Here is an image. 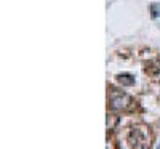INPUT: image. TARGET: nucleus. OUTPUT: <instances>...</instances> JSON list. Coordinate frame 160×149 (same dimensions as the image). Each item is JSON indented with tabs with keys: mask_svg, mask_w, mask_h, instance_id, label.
<instances>
[{
	"mask_svg": "<svg viewBox=\"0 0 160 149\" xmlns=\"http://www.w3.org/2000/svg\"><path fill=\"white\" fill-rule=\"evenodd\" d=\"M131 104V98L128 95L122 93L117 90H110V98H109V108L112 111H119V109H127Z\"/></svg>",
	"mask_w": 160,
	"mask_h": 149,
	"instance_id": "nucleus-1",
	"label": "nucleus"
},
{
	"mask_svg": "<svg viewBox=\"0 0 160 149\" xmlns=\"http://www.w3.org/2000/svg\"><path fill=\"white\" fill-rule=\"evenodd\" d=\"M128 143L133 149H144L146 147V133L141 128H133L128 135Z\"/></svg>",
	"mask_w": 160,
	"mask_h": 149,
	"instance_id": "nucleus-2",
	"label": "nucleus"
},
{
	"mask_svg": "<svg viewBox=\"0 0 160 149\" xmlns=\"http://www.w3.org/2000/svg\"><path fill=\"white\" fill-rule=\"evenodd\" d=\"M117 82L120 85H125V87H131V85H135V77L130 74H119L117 75Z\"/></svg>",
	"mask_w": 160,
	"mask_h": 149,
	"instance_id": "nucleus-3",
	"label": "nucleus"
},
{
	"mask_svg": "<svg viewBox=\"0 0 160 149\" xmlns=\"http://www.w3.org/2000/svg\"><path fill=\"white\" fill-rule=\"evenodd\" d=\"M146 72H149L151 75H157L160 72V66L154 64V63H149V64L146 66Z\"/></svg>",
	"mask_w": 160,
	"mask_h": 149,
	"instance_id": "nucleus-4",
	"label": "nucleus"
},
{
	"mask_svg": "<svg viewBox=\"0 0 160 149\" xmlns=\"http://www.w3.org/2000/svg\"><path fill=\"white\" fill-rule=\"evenodd\" d=\"M151 8H152V16H154V18H157V16L160 15V11L157 10V5H152Z\"/></svg>",
	"mask_w": 160,
	"mask_h": 149,
	"instance_id": "nucleus-5",
	"label": "nucleus"
}]
</instances>
